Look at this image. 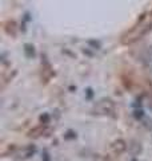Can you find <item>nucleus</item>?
Segmentation results:
<instances>
[{
    "instance_id": "nucleus-1",
    "label": "nucleus",
    "mask_w": 152,
    "mask_h": 161,
    "mask_svg": "<svg viewBox=\"0 0 152 161\" xmlns=\"http://www.w3.org/2000/svg\"><path fill=\"white\" fill-rule=\"evenodd\" d=\"M95 112H98V114H108L109 115L116 112V106L112 101L104 99V101H100V103L96 105Z\"/></svg>"
}]
</instances>
